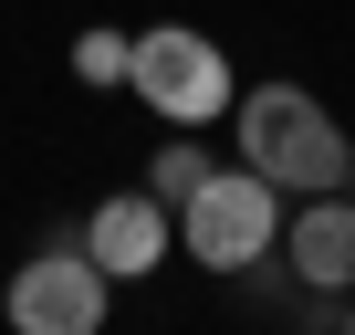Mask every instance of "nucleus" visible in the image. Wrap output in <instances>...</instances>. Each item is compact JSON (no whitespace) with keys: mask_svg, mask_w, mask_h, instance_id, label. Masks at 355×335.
I'll use <instances>...</instances> for the list:
<instances>
[{"mask_svg":"<svg viewBox=\"0 0 355 335\" xmlns=\"http://www.w3.org/2000/svg\"><path fill=\"white\" fill-rule=\"evenodd\" d=\"M125 95L136 105H157L178 136H189V126H209V115H230V53L209 42V32H136V63H125Z\"/></svg>","mask_w":355,"mask_h":335,"instance_id":"3","label":"nucleus"},{"mask_svg":"<svg viewBox=\"0 0 355 335\" xmlns=\"http://www.w3.org/2000/svg\"><path fill=\"white\" fill-rule=\"evenodd\" d=\"M199 179H209V157H199L189 136H167V147L146 157V199H157V210H189V189H199Z\"/></svg>","mask_w":355,"mask_h":335,"instance_id":"7","label":"nucleus"},{"mask_svg":"<svg viewBox=\"0 0 355 335\" xmlns=\"http://www.w3.org/2000/svg\"><path fill=\"white\" fill-rule=\"evenodd\" d=\"M282 272L303 293H355V199L345 189H324L282 220Z\"/></svg>","mask_w":355,"mask_h":335,"instance_id":"5","label":"nucleus"},{"mask_svg":"<svg viewBox=\"0 0 355 335\" xmlns=\"http://www.w3.org/2000/svg\"><path fill=\"white\" fill-rule=\"evenodd\" d=\"M105 304H115V283H105V262H94L84 241L32 252V262L11 272V293H0L11 335H105Z\"/></svg>","mask_w":355,"mask_h":335,"instance_id":"4","label":"nucleus"},{"mask_svg":"<svg viewBox=\"0 0 355 335\" xmlns=\"http://www.w3.org/2000/svg\"><path fill=\"white\" fill-rule=\"evenodd\" d=\"M334 335H355V293H334Z\"/></svg>","mask_w":355,"mask_h":335,"instance_id":"9","label":"nucleus"},{"mask_svg":"<svg viewBox=\"0 0 355 335\" xmlns=\"http://www.w3.org/2000/svg\"><path fill=\"white\" fill-rule=\"evenodd\" d=\"M84 252L105 262V283H136V272L167 262V210H157L146 189H125V199H105V210L84 220Z\"/></svg>","mask_w":355,"mask_h":335,"instance_id":"6","label":"nucleus"},{"mask_svg":"<svg viewBox=\"0 0 355 335\" xmlns=\"http://www.w3.org/2000/svg\"><path fill=\"white\" fill-rule=\"evenodd\" d=\"M125 63H136L125 32H84V42H73V74H84V84H125Z\"/></svg>","mask_w":355,"mask_h":335,"instance_id":"8","label":"nucleus"},{"mask_svg":"<svg viewBox=\"0 0 355 335\" xmlns=\"http://www.w3.org/2000/svg\"><path fill=\"white\" fill-rule=\"evenodd\" d=\"M230 126H241V157L261 168L272 189H293V199H324V189H345V126L303 95V84H251V95H230Z\"/></svg>","mask_w":355,"mask_h":335,"instance_id":"1","label":"nucleus"},{"mask_svg":"<svg viewBox=\"0 0 355 335\" xmlns=\"http://www.w3.org/2000/svg\"><path fill=\"white\" fill-rule=\"evenodd\" d=\"M345 199H355V168H345Z\"/></svg>","mask_w":355,"mask_h":335,"instance_id":"10","label":"nucleus"},{"mask_svg":"<svg viewBox=\"0 0 355 335\" xmlns=\"http://www.w3.org/2000/svg\"><path fill=\"white\" fill-rule=\"evenodd\" d=\"M178 241H189V262L209 272H251L272 241H282V189L261 179V168H209V179L189 189V210H178Z\"/></svg>","mask_w":355,"mask_h":335,"instance_id":"2","label":"nucleus"}]
</instances>
